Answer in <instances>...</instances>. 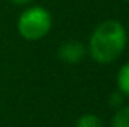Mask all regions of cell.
Returning a JSON list of instances; mask_svg holds the SVG:
<instances>
[{
    "instance_id": "cell-9",
    "label": "cell",
    "mask_w": 129,
    "mask_h": 127,
    "mask_svg": "<svg viewBox=\"0 0 129 127\" xmlns=\"http://www.w3.org/2000/svg\"><path fill=\"white\" fill-rule=\"evenodd\" d=\"M125 2H128V3H129V0H125Z\"/></svg>"
},
{
    "instance_id": "cell-4",
    "label": "cell",
    "mask_w": 129,
    "mask_h": 127,
    "mask_svg": "<svg viewBox=\"0 0 129 127\" xmlns=\"http://www.w3.org/2000/svg\"><path fill=\"white\" fill-rule=\"evenodd\" d=\"M116 82H117V90L125 97H129V61L122 64V67L119 69Z\"/></svg>"
},
{
    "instance_id": "cell-3",
    "label": "cell",
    "mask_w": 129,
    "mask_h": 127,
    "mask_svg": "<svg viewBox=\"0 0 129 127\" xmlns=\"http://www.w3.org/2000/svg\"><path fill=\"white\" fill-rule=\"evenodd\" d=\"M87 54V48L78 40H68L62 43L57 49L59 58L66 64H78L84 60Z\"/></svg>"
},
{
    "instance_id": "cell-2",
    "label": "cell",
    "mask_w": 129,
    "mask_h": 127,
    "mask_svg": "<svg viewBox=\"0 0 129 127\" xmlns=\"http://www.w3.org/2000/svg\"><path fill=\"white\" fill-rule=\"evenodd\" d=\"M53 27L51 14L42 6H30L21 12L17 21V30L26 40L36 42L44 39Z\"/></svg>"
},
{
    "instance_id": "cell-5",
    "label": "cell",
    "mask_w": 129,
    "mask_h": 127,
    "mask_svg": "<svg viewBox=\"0 0 129 127\" xmlns=\"http://www.w3.org/2000/svg\"><path fill=\"white\" fill-rule=\"evenodd\" d=\"M110 127H129V106H120L116 109Z\"/></svg>"
},
{
    "instance_id": "cell-8",
    "label": "cell",
    "mask_w": 129,
    "mask_h": 127,
    "mask_svg": "<svg viewBox=\"0 0 129 127\" xmlns=\"http://www.w3.org/2000/svg\"><path fill=\"white\" fill-rule=\"evenodd\" d=\"M9 2H12L14 5H18V6H24V5H29L33 0H9Z\"/></svg>"
},
{
    "instance_id": "cell-7",
    "label": "cell",
    "mask_w": 129,
    "mask_h": 127,
    "mask_svg": "<svg viewBox=\"0 0 129 127\" xmlns=\"http://www.w3.org/2000/svg\"><path fill=\"white\" fill-rule=\"evenodd\" d=\"M123 102H125V96L122 94L119 90H117L116 93H113V94L110 96V99H108L110 106H113V108H116V109H119L120 106H123Z\"/></svg>"
},
{
    "instance_id": "cell-1",
    "label": "cell",
    "mask_w": 129,
    "mask_h": 127,
    "mask_svg": "<svg viewBox=\"0 0 129 127\" xmlns=\"http://www.w3.org/2000/svg\"><path fill=\"white\" fill-rule=\"evenodd\" d=\"M128 33L125 26L116 20H105L98 24L89 39V54L99 64L116 61L125 51Z\"/></svg>"
},
{
    "instance_id": "cell-6",
    "label": "cell",
    "mask_w": 129,
    "mask_h": 127,
    "mask_svg": "<svg viewBox=\"0 0 129 127\" xmlns=\"http://www.w3.org/2000/svg\"><path fill=\"white\" fill-rule=\"evenodd\" d=\"M75 127H104V123L95 114H84L77 120Z\"/></svg>"
}]
</instances>
